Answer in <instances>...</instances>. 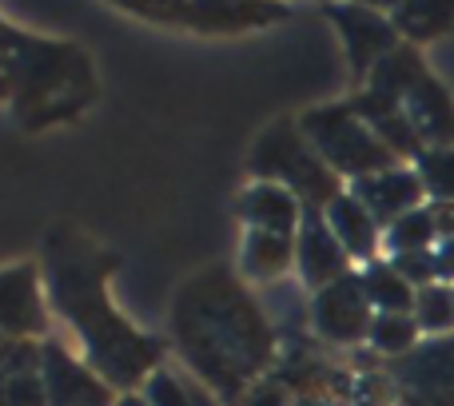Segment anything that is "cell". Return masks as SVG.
Segmentation results:
<instances>
[{
    "label": "cell",
    "instance_id": "1",
    "mask_svg": "<svg viewBox=\"0 0 454 406\" xmlns=\"http://www.w3.org/2000/svg\"><path fill=\"white\" fill-rule=\"evenodd\" d=\"M116 267L112 251H100L72 227H52L44 239V291L48 307L72 327L84 363L108 386L136 394L160 367V339L136 331L108 299V275Z\"/></svg>",
    "mask_w": 454,
    "mask_h": 406
},
{
    "label": "cell",
    "instance_id": "2",
    "mask_svg": "<svg viewBox=\"0 0 454 406\" xmlns=\"http://www.w3.org/2000/svg\"><path fill=\"white\" fill-rule=\"evenodd\" d=\"M172 331L192 379L220 399H239L259 371L275 359V331L255 299L223 267L200 271L176 295Z\"/></svg>",
    "mask_w": 454,
    "mask_h": 406
},
{
    "label": "cell",
    "instance_id": "6",
    "mask_svg": "<svg viewBox=\"0 0 454 406\" xmlns=\"http://www.w3.org/2000/svg\"><path fill=\"white\" fill-rule=\"evenodd\" d=\"M128 12L160 24H184L196 32H243L287 16L283 4H247V0H124Z\"/></svg>",
    "mask_w": 454,
    "mask_h": 406
},
{
    "label": "cell",
    "instance_id": "18",
    "mask_svg": "<svg viewBox=\"0 0 454 406\" xmlns=\"http://www.w3.org/2000/svg\"><path fill=\"white\" fill-rule=\"evenodd\" d=\"M427 76H431V72H427L419 48L415 44H399L391 56H383V60L375 64V72L367 76V92H379V96H387V100L403 104Z\"/></svg>",
    "mask_w": 454,
    "mask_h": 406
},
{
    "label": "cell",
    "instance_id": "31",
    "mask_svg": "<svg viewBox=\"0 0 454 406\" xmlns=\"http://www.w3.org/2000/svg\"><path fill=\"white\" fill-rule=\"evenodd\" d=\"M188 391H192V406H220V399H215V391H207L200 379L188 375Z\"/></svg>",
    "mask_w": 454,
    "mask_h": 406
},
{
    "label": "cell",
    "instance_id": "19",
    "mask_svg": "<svg viewBox=\"0 0 454 406\" xmlns=\"http://www.w3.org/2000/svg\"><path fill=\"white\" fill-rule=\"evenodd\" d=\"M359 283H363V291H367L375 315H415L419 291L395 271L391 259H371V263H363Z\"/></svg>",
    "mask_w": 454,
    "mask_h": 406
},
{
    "label": "cell",
    "instance_id": "14",
    "mask_svg": "<svg viewBox=\"0 0 454 406\" xmlns=\"http://www.w3.org/2000/svg\"><path fill=\"white\" fill-rule=\"evenodd\" d=\"M239 219L247 223V231H283L299 235L303 223V203L291 196L279 183L255 180L247 191H239Z\"/></svg>",
    "mask_w": 454,
    "mask_h": 406
},
{
    "label": "cell",
    "instance_id": "8",
    "mask_svg": "<svg viewBox=\"0 0 454 406\" xmlns=\"http://www.w3.org/2000/svg\"><path fill=\"white\" fill-rule=\"evenodd\" d=\"M40 379H44L48 406H116V386H108L80 355H72L60 339H44L40 355Z\"/></svg>",
    "mask_w": 454,
    "mask_h": 406
},
{
    "label": "cell",
    "instance_id": "21",
    "mask_svg": "<svg viewBox=\"0 0 454 406\" xmlns=\"http://www.w3.org/2000/svg\"><path fill=\"white\" fill-rule=\"evenodd\" d=\"M434 243H439V231H434L431 207L411 211V215L395 219V223L383 231V247L391 251V255H411V251H434Z\"/></svg>",
    "mask_w": 454,
    "mask_h": 406
},
{
    "label": "cell",
    "instance_id": "24",
    "mask_svg": "<svg viewBox=\"0 0 454 406\" xmlns=\"http://www.w3.org/2000/svg\"><path fill=\"white\" fill-rule=\"evenodd\" d=\"M415 172L431 199L454 203V148H427L423 156L415 160Z\"/></svg>",
    "mask_w": 454,
    "mask_h": 406
},
{
    "label": "cell",
    "instance_id": "9",
    "mask_svg": "<svg viewBox=\"0 0 454 406\" xmlns=\"http://www.w3.org/2000/svg\"><path fill=\"white\" fill-rule=\"evenodd\" d=\"M371 323H375V307H371L367 291H363L359 275H347V279L331 283V287L315 291L311 299V327L319 331L327 343L351 347L359 339L371 335Z\"/></svg>",
    "mask_w": 454,
    "mask_h": 406
},
{
    "label": "cell",
    "instance_id": "23",
    "mask_svg": "<svg viewBox=\"0 0 454 406\" xmlns=\"http://www.w3.org/2000/svg\"><path fill=\"white\" fill-rule=\"evenodd\" d=\"M419 335H423V331H419L415 315H375L367 343L375 347L379 355H407V351H415Z\"/></svg>",
    "mask_w": 454,
    "mask_h": 406
},
{
    "label": "cell",
    "instance_id": "32",
    "mask_svg": "<svg viewBox=\"0 0 454 406\" xmlns=\"http://www.w3.org/2000/svg\"><path fill=\"white\" fill-rule=\"evenodd\" d=\"M116 406H148V402H144V394L136 391V394H120V399H116Z\"/></svg>",
    "mask_w": 454,
    "mask_h": 406
},
{
    "label": "cell",
    "instance_id": "7",
    "mask_svg": "<svg viewBox=\"0 0 454 406\" xmlns=\"http://www.w3.org/2000/svg\"><path fill=\"white\" fill-rule=\"evenodd\" d=\"M52 307L44 291V267L8 263L0 267V335L44 343L52 327Z\"/></svg>",
    "mask_w": 454,
    "mask_h": 406
},
{
    "label": "cell",
    "instance_id": "20",
    "mask_svg": "<svg viewBox=\"0 0 454 406\" xmlns=\"http://www.w3.org/2000/svg\"><path fill=\"white\" fill-rule=\"evenodd\" d=\"M391 24L399 40L407 36L411 44H427L454 28V4L450 0H407V4L391 8Z\"/></svg>",
    "mask_w": 454,
    "mask_h": 406
},
{
    "label": "cell",
    "instance_id": "26",
    "mask_svg": "<svg viewBox=\"0 0 454 406\" xmlns=\"http://www.w3.org/2000/svg\"><path fill=\"white\" fill-rule=\"evenodd\" d=\"M399 402V386L383 371H363L351 383V406H395Z\"/></svg>",
    "mask_w": 454,
    "mask_h": 406
},
{
    "label": "cell",
    "instance_id": "22",
    "mask_svg": "<svg viewBox=\"0 0 454 406\" xmlns=\"http://www.w3.org/2000/svg\"><path fill=\"white\" fill-rule=\"evenodd\" d=\"M415 323L423 335H450L454 331V287L434 283L423 287L415 299Z\"/></svg>",
    "mask_w": 454,
    "mask_h": 406
},
{
    "label": "cell",
    "instance_id": "15",
    "mask_svg": "<svg viewBox=\"0 0 454 406\" xmlns=\"http://www.w3.org/2000/svg\"><path fill=\"white\" fill-rule=\"evenodd\" d=\"M323 219H327L331 235L343 243L347 255L359 259V263H371L375 251L383 247V227L375 223V215H371L351 191H343V196L331 199L327 207H323Z\"/></svg>",
    "mask_w": 454,
    "mask_h": 406
},
{
    "label": "cell",
    "instance_id": "10",
    "mask_svg": "<svg viewBox=\"0 0 454 406\" xmlns=\"http://www.w3.org/2000/svg\"><path fill=\"white\" fill-rule=\"evenodd\" d=\"M323 12L335 20L339 36H343V48H347V60H351V72L355 76H371L375 64L383 56H391L395 48L403 44L399 32H395L391 16H379L375 8H363V4H327Z\"/></svg>",
    "mask_w": 454,
    "mask_h": 406
},
{
    "label": "cell",
    "instance_id": "28",
    "mask_svg": "<svg viewBox=\"0 0 454 406\" xmlns=\"http://www.w3.org/2000/svg\"><path fill=\"white\" fill-rule=\"evenodd\" d=\"M4 394H8V406H48V391H44L40 371L4 379Z\"/></svg>",
    "mask_w": 454,
    "mask_h": 406
},
{
    "label": "cell",
    "instance_id": "3",
    "mask_svg": "<svg viewBox=\"0 0 454 406\" xmlns=\"http://www.w3.org/2000/svg\"><path fill=\"white\" fill-rule=\"evenodd\" d=\"M96 96L88 52L64 40L28 36L0 20V100L28 128L76 116Z\"/></svg>",
    "mask_w": 454,
    "mask_h": 406
},
{
    "label": "cell",
    "instance_id": "27",
    "mask_svg": "<svg viewBox=\"0 0 454 406\" xmlns=\"http://www.w3.org/2000/svg\"><path fill=\"white\" fill-rule=\"evenodd\" d=\"M391 267H395V271H399L415 291L434 287V283H439L434 251H411V255H391Z\"/></svg>",
    "mask_w": 454,
    "mask_h": 406
},
{
    "label": "cell",
    "instance_id": "12",
    "mask_svg": "<svg viewBox=\"0 0 454 406\" xmlns=\"http://www.w3.org/2000/svg\"><path fill=\"white\" fill-rule=\"evenodd\" d=\"M347 191H351V196L359 199L371 215H375V223L383 227V231L395 223V219H403V215H411V211L427 207V203H423V196H427L423 180H419V172H415V168H407V164L391 168V172L367 176V180H355Z\"/></svg>",
    "mask_w": 454,
    "mask_h": 406
},
{
    "label": "cell",
    "instance_id": "25",
    "mask_svg": "<svg viewBox=\"0 0 454 406\" xmlns=\"http://www.w3.org/2000/svg\"><path fill=\"white\" fill-rule=\"evenodd\" d=\"M140 394H144L148 406H192L188 375H176L172 367H160L156 375L140 386Z\"/></svg>",
    "mask_w": 454,
    "mask_h": 406
},
{
    "label": "cell",
    "instance_id": "33",
    "mask_svg": "<svg viewBox=\"0 0 454 406\" xmlns=\"http://www.w3.org/2000/svg\"><path fill=\"white\" fill-rule=\"evenodd\" d=\"M295 406H331V402H323V399H299Z\"/></svg>",
    "mask_w": 454,
    "mask_h": 406
},
{
    "label": "cell",
    "instance_id": "13",
    "mask_svg": "<svg viewBox=\"0 0 454 406\" xmlns=\"http://www.w3.org/2000/svg\"><path fill=\"white\" fill-rule=\"evenodd\" d=\"M351 108L359 112L363 124H367L371 132H375L379 140L399 156V164L403 160H419L427 152L423 140H419V132H415V124L407 120V108H403L399 100H387V96L367 92V88H363V92L351 100Z\"/></svg>",
    "mask_w": 454,
    "mask_h": 406
},
{
    "label": "cell",
    "instance_id": "11",
    "mask_svg": "<svg viewBox=\"0 0 454 406\" xmlns=\"http://www.w3.org/2000/svg\"><path fill=\"white\" fill-rule=\"evenodd\" d=\"M351 263L355 259L347 255L343 243L331 235L323 211H303V223H299V235H295V267L307 287L323 291V287H331V283L347 279Z\"/></svg>",
    "mask_w": 454,
    "mask_h": 406
},
{
    "label": "cell",
    "instance_id": "17",
    "mask_svg": "<svg viewBox=\"0 0 454 406\" xmlns=\"http://www.w3.org/2000/svg\"><path fill=\"white\" fill-rule=\"evenodd\" d=\"M287 267H295V235L283 231H247L239 247V271L251 283H271Z\"/></svg>",
    "mask_w": 454,
    "mask_h": 406
},
{
    "label": "cell",
    "instance_id": "4",
    "mask_svg": "<svg viewBox=\"0 0 454 406\" xmlns=\"http://www.w3.org/2000/svg\"><path fill=\"white\" fill-rule=\"evenodd\" d=\"M247 168L255 180L287 188L303 203V211H323L335 196H343V180L323 164V156L311 148L295 120H279L267 128L251 148Z\"/></svg>",
    "mask_w": 454,
    "mask_h": 406
},
{
    "label": "cell",
    "instance_id": "30",
    "mask_svg": "<svg viewBox=\"0 0 454 406\" xmlns=\"http://www.w3.org/2000/svg\"><path fill=\"white\" fill-rule=\"evenodd\" d=\"M434 267H439V283L454 287V239L434 243Z\"/></svg>",
    "mask_w": 454,
    "mask_h": 406
},
{
    "label": "cell",
    "instance_id": "29",
    "mask_svg": "<svg viewBox=\"0 0 454 406\" xmlns=\"http://www.w3.org/2000/svg\"><path fill=\"white\" fill-rule=\"evenodd\" d=\"M427 207H431V219H434L439 239H454V203L450 199H434V203H427Z\"/></svg>",
    "mask_w": 454,
    "mask_h": 406
},
{
    "label": "cell",
    "instance_id": "34",
    "mask_svg": "<svg viewBox=\"0 0 454 406\" xmlns=\"http://www.w3.org/2000/svg\"><path fill=\"white\" fill-rule=\"evenodd\" d=\"M0 406H8V394H4V379H0Z\"/></svg>",
    "mask_w": 454,
    "mask_h": 406
},
{
    "label": "cell",
    "instance_id": "5",
    "mask_svg": "<svg viewBox=\"0 0 454 406\" xmlns=\"http://www.w3.org/2000/svg\"><path fill=\"white\" fill-rule=\"evenodd\" d=\"M303 136L311 148L323 156V164L339 176V180H367V176L391 172L399 168V156L371 132L359 120L351 104H327V108H311L299 120Z\"/></svg>",
    "mask_w": 454,
    "mask_h": 406
},
{
    "label": "cell",
    "instance_id": "16",
    "mask_svg": "<svg viewBox=\"0 0 454 406\" xmlns=\"http://www.w3.org/2000/svg\"><path fill=\"white\" fill-rule=\"evenodd\" d=\"M403 108H407V120L415 124L423 148H454V100L434 76H427L403 100Z\"/></svg>",
    "mask_w": 454,
    "mask_h": 406
}]
</instances>
